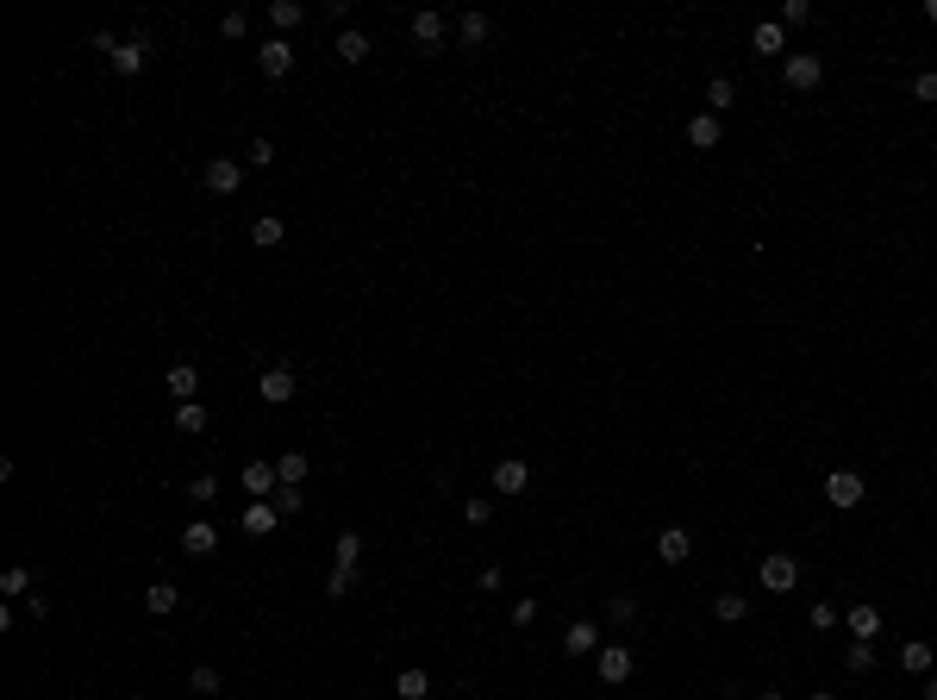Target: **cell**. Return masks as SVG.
Returning <instances> with one entry per match:
<instances>
[{
	"mask_svg": "<svg viewBox=\"0 0 937 700\" xmlns=\"http://www.w3.org/2000/svg\"><path fill=\"white\" fill-rule=\"evenodd\" d=\"M782 82H788L794 94H812V88L825 82V63H818L812 50H788V57H782Z\"/></svg>",
	"mask_w": 937,
	"mask_h": 700,
	"instance_id": "obj_1",
	"label": "cell"
},
{
	"mask_svg": "<svg viewBox=\"0 0 937 700\" xmlns=\"http://www.w3.org/2000/svg\"><path fill=\"white\" fill-rule=\"evenodd\" d=\"M594 669H600V682H632V669H638V657H632V644H600L594 651Z\"/></svg>",
	"mask_w": 937,
	"mask_h": 700,
	"instance_id": "obj_2",
	"label": "cell"
},
{
	"mask_svg": "<svg viewBox=\"0 0 937 700\" xmlns=\"http://www.w3.org/2000/svg\"><path fill=\"white\" fill-rule=\"evenodd\" d=\"M763 588H769V594H794V588H800V563L788 557V551H769V557H763Z\"/></svg>",
	"mask_w": 937,
	"mask_h": 700,
	"instance_id": "obj_3",
	"label": "cell"
},
{
	"mask_svg": "<svg viewBox=\"0 0 937 700\" xmlns=\"http://www.w3.org/2000/svg\"><path fill=\"white\" fill-rule=\"evenodd\" d=\"M244 169H251V163H238V156H213V163L200 169V182H207L213 194H238V188H244Z\"/></svg>",
	"mask_w": 937,
	"mask_h": 700,
	"instance_id": "obj_4",
	"label": "cell"
},
{
	"mask_svg": "<svg viewBox=\"0 0 937 700\" xmlns=\"http://www.w3.org/2000/svg\"><path fill=\"white\" fill-rule=\"evenodd\" d=\"M825 501H831L837 513L862 507V475H856V469H831V475H825Z\"/></svg>",
	"mask_w": 937,
	"mask_h": 700,
	"instance_id": "obj_5",
	"label": "cell"
},
{
	"mask_svg": "<svg viewBox=\"0 0 937 700\" xmlns=\"http://www.w3.org/2000/svg\"><path fill=\"white\" fill-rule=\"evenodd\" d=\"M238 482H244V494H251V501H275V488H281L275 463H263V456H251V463L238 469Z\"/></svg>",
	"mask_w": 937,
	"mask_h": 700,
	"instance_id": "obj_6",
	"label": "cell"
},
{
	"mask_svg": "<svg viewBox=\"0 0 937 700\" xmlns=\"http://www.w3.org/2000/svg\"><path fill=\"white\" fill-rule=\"evenodd\" d=\"M257 69H263L269 82H281V75L294 69V50H287V38H269V44H257Z\"/></svg>",
	"mask_w": 937,
	"mask_h": 700,
	"instance_id": "obj_7",
	"label": "cell"
},
{
	"mask_svg": "<svg viewBox=\"0 0 937 700\" xmlns=\"http://www.w3.org/2000/svg\"><path fill=\"white\" fill-rule=\"evenodd\" d=\"M294 388H300V382H294V369H287V363H275V369H263V382H257V394H263L269 407H281V401H294Z\"/></svg>",
	"mask_w": 937,
	"mask_h": 700,
	"instance_id": "obj_8",
	"label": "cell"
},
{
	"mask_svg": "<svg viewBox=\"0 0 937 700\" xmlns=\"http://www.w3.org/2000/svg\"><path fill=\"white\" fill-rule=\"evenodd\" d=\"M113 69H119V75H144V69H150V38H144V31L113 50Z\"/></svg>",
	"mask_w": 937,
	"mask_h": 700,
	"instance_id": "obj_9",
	"label": "cell"
},
{
	"mask_svg": "<svg viewBox=\"0 0 937 700\" xmlns=\"http://www.w3.org/2000/svg\"><path fill=\"white\" fill-rule=\"evenodd\" d=\"M275 519H281V507H275V501H251V507L238 513L244 538H269V532H275Z\"/></svg>",
	"mask_w": 937,
	"mask_h": 700,
	"instance_id": "obj_10",
	"label": "cell"
},
{
	"mask_svg": "<svg viewBox=\"0 0 937 700\" xmlns=\"http://www.w3.org/2000/svg\"><path fill=\"white\" fill-rule=\"evenodd\" d=\"M526 482H532L526 456H500L494 463V494H526Z\"/></svg>",
	"mask_w": 937,
	"mask_h": 700,
	"instance_id": "obj_11",
	"label": "cell"
},
{
	"mask_svg": "<svg viewBox=\"0 0 937 700\" xmlns=\"http://www.w3.org/2000/svg\"><path fill=\"white\" fill-rule=\"evenodd\" d=\"M181 551H188V557H213V551H219V532H213L207 519H188V526H181Z\"/></svg>",
	"mask_w": 937,
	"mask_h": 700,
	"instance_id": "obj_12",
	"label": "cell"
},
{
	"mask_svg": "<svg viewBox=\"0 0 937 700\" xmlns=\"http://www.w3.org/2000/svg\"><path fill=\"white\" fill-rule=\"evenodd\" d=\"M562 651H569V657H588V651H600V625H594V619H569V632H562Z\"/></svg>",
	"mask_w": 937,
	"mask_h": 700,
	"instance_id": "obj_13",
	"label": "cell"
},
{
	"mask_svg": "<svg viewBox=\"0 0 937 700\" xmlns=\"http://www.w3.org/2000/svg\"><path fill=\"white\" fill-rule=\"evenodd\" d=\"M444 31H450V25H444V13H431V6H425V13H412V44L438 50V44H444Z\"/></svg>",
	"mask_w": 937,
	"mask_h": 700,
	"instance_id": "obj_14",
	"label": "cell"
},
{
	"mask_svg": "<svg viewBox=\"0 0 937 700\" xmlns=\"http://www.w3.org/2000/svg\"><path fill=\"white\" fill-rule=\"evenodd\" d=\"M275 475H281V488H300V482L313 475V456H306V450H281V456H275Z\"/></svg>",
	"mask_w": 937,
	"mask_h": 700,
	"instance_id": "obj_15",
	"label": "cell"
},
{
	"mask_svg": "<svg viewBox=\"0 0 937 700\" xmlns=\"http://www.w3.org/2000/svg\"><path fill=\"white\" fill-rule=\"evenodd\" d=\"M175 607H181V588H175V581H150V588H144V613L169 619Z\"/></svg>",
	"mask_w": 937,
	"mask_h": 700,
	"instance_id": "obj_16",
	"label": "cell"
},
{
	"mask_svg": "<svg viewBox=\"0 0 937 700\" xmlns=\"http://www.w3.org/2000/svg\"><path fill=\"white\" fill-rule=\"evenodd\" d=\"M456 38H463L469 50H482V44L494 38V25H488V13H463V19H456Z\"/></svg>",
	"mask_w": 937,
	"mask_h": 700,
	"instance_id": "obj_17",
	"label": "cell"
},
{
	"mask_svg": "<svg viewBox=\"0 0 937 700\" xmlns=\"http://www.w3.org/2000/svg\"><path fill=\"white\" fill-rule=\"evenodd\" d=\"M750 50H756V57H782V50H788V31L769 19V25H756V31H750Z\"/></svg>",
	"mask_w": 937,
	"mask_h": 700,
	"instance_id": "obj_18",
	"label": "cell"
},
{
	"mask_svg": "<svg viewBox=\"0 0 937 700\" xmlns=\"http://www.w3.org/2000/svg\"><path fill=\"white\" fill-rule=\"evenodd\" d=\"M169 394H175V401H194V394H200V369H194V363H169Z\"/></svg>",
	"mask_w": 937,
	"mask_h": 700,
	"instance_id": "obj_19",
	"label": "cell"
},
{
	"mask_svg": "<svg viewBox=\"0 0 937 700\" xmlns=\"http://www.w3.org/2000/svg\"><path fill=\"white\" fill-rule=\"evenodd\" d=\"M937 651L925 644V638H913V644H900V669H913V676H932Z\"/></svg>",
	"mask_w": 937,
	"mask_h": 700,
	"instance_id": "obj_20",
	"label": "cell"
},
{
	"mask_svg": "<svg viewBox=\"0 0 937 700\" xmlns=\"http://www.w3.org/2000/svg\"><path fill=\"white\" fill-rule=\"evenodd\" d=\"M175 431H181V438H200V431H207V407H200V401H175Z\"/></svg>",
	"mask_w": 937,
	"mask_h": 700,
	"instance_id": "obj_21",
	"label": "cell"
},
{
	"mask_svg": "<svg viewBox=\"0 0 937 700\" xmlns=\"http://www.w3.org/2000/svg\"><path fill=\"white\" fill-rule=\"evenodd\" d=\"M731 107H738V88H731L725 75H712V82H706V113L719 120V113H731Z\"/></svg>",
	"mask_w": 937,
	"mask_h": 700,
	"instance_id": "obj_22",
	"label": "cell"
},
{
	"mask_svg": "<svg viewBox=\"0 0 937 700\" xmlns=\"http://www.w3.org/2000/svg\"><path fill=\"white\" fill-rule=\"evenodd\" d=\"M844 619H850V632H856V638H875V632H881V607H869V600H856Z\"/></svg>",
	"mask_w": 937,
	"mask_h": 700,
	"instance_id": "obj_23",
	"label": "cell"
},
{
	"mask_svg": "<svg viewBox=\"0 0 937 700\" xmlns=\"http://www.w3.org/2000/svg\"><path fill=\"white\" fill-rule=\"evenodd\" d=\"M687 551H694V538H687L681 526H669V532L657 538V557H663V563H687Z\"/></svg>",
	"mask_w": 937,
	"mask_h": 700,
	"instance_id": "obj_24",
	"label": "cell"
},
{
	"mask_svg": "<svg viewBox=\"0 0 937 700\" xmlns=\"http://www.w3.org/2000/svg\"><path fill=\"white\" fill-rule=\"evenodd\" d=\"M687 144H694V150H712V144H719V120H712V113H694V120H687Z\"/></svg>",
	"mask_w": 937,
	"mask_h": 700,
	"instance_id": "obj_25",
	"label": "cell"
},
{
	"mask_svg": "<svg viewBox=\"0 0 937 700\" xmlns=\"http://www.w3.org/2000/svg\"><path fill=\"white\" fill-rule=\"evenodd\" d=\"M300 19H306V6H300V0H269V25H275V31H294Z\"/></svg>",
	"mask_w": 937,
	"mask_h": 700,
	"instance_id": "obj_26",
	"label": "cell"
},
{
	"mask_svg": "<svg viewBox=\"0 0 937 700\" xmlns=\"http://www.w3.org/2000/svg\"><path fill=\"white\" fill-rule=\"evenodd\" d=\"M376 44H369V31H338V63H363Z\"/></svg>",
	"mask_w": 937,
	"mask_h": 700,
	"instance_id": "obj_27",
	"label": "cell"
},
{
	"mask_svg": "<svg viewBox=\"0 0 937 700\" xmlns=\"http://www.w3.org/2000/svg\"><path fill=\"white\" fill-rule=\"evenodd\" d=\"M394 695L401 700H425L431 695V676H425V669H401V676H394Z\"/></svg>",
	"mask_w": 937,
	"mask_h": 700,
	"instance_id": "obj_28",
	"label": "cell"
},
{
	"mask_svg": "<svg viewBox=\"0 0 937 700\" xmlns=\"http://www.w3.org/2000/svg\"><path fill=\"white\" fill-rule=\"evenodd\" d=\"M0 594H6V600H25V594H31V569H19V563L0 569Z\"/></svg>",
	"mask_w": 937,
	"mask_h": 700,
	"instance_id": "obj_29",
	"label": "cell"
},
{
	"mask_svg": "<svg viewBox=\"0 0 937 700\" xmlns=\"http://www.w3.org/2000/svg\"><path fill=\"white\" fill-rule=\"evenodd\" d=\"M844 669H850V676H869V669H875V644H869V638H856V644L844 651Z\"/></svg>",
	"mask_w": 937,
	"mask_h": 700,
	"instance_id": "obj_30",
	"label": "cell"
},
{
	"mask_svg": "<svg viewBox=\"0 0 937 700\" xmlns=\"http://www.w3.org/2000/svg\"><path fill=\"white\" fill-rule=\"evenodd\" d=\"M281 238H287V226H281V219H257V226H251V244H257V251H275Z\"/></svg>",
	"mask_w": 937,
	"mask_h": 700,
	"instance_id": "obj_31",
	"label": "cell"
},
{
	"mask_svg": "<svg viewBox=\"0 0 937 700\" xmlns=\"http://www.w3.org/2000/svg\"><path fill=\"white\" fill-rule=\"evenodd\" d=\"M606 619H613V625H632V619H638V594H613V600H606Z\"/></svg>",
	"mask_w": 937,
	"mask_h": 700,
	"instance_id": "obj_32",
	"label": "cell"
},
{
	"mask_svg": "<svg viewBox=\"0 0 937 700\" xmlns=\"http://www.w3.org/2000/svg\"><path fill=\"white\" fill-rule=\"evenodd\" d=\"M712 613H719L725 625H738V619L750 613V600H744V594H719V600H712Z\"/></svg>",
	"mask_w": 937,
	"mask_h": 700,
	"instance_id": "obj_33",
	"label": "cell"
},
{
	"mask_svg": "<svg viewBox=\"0 0 937 700\" xmlns=\"http://www.w3.org/2000/svg\"><path fill=\"white\" fill-rule=\"evenodd\" d=\"M357 588V569H344V563H331V575H325V594L338 600V594H350Z\"/></svg>",
	"mask_w": 937,
	"mask_h": 700,
	"instance_id": "obj_34",
	"label": "cell"
},
{
	"mask_svg": "<svg viewBox=\"0 0 937 700\" xmlns=\"http://www.w3.org/2000/svg\"><path fill=\"white\" fill-rule=\"evenodd\" d=\"M188 682H194V695H219V669H213V663H194Z\"/></svg>",
	"mask_w": 937,
	"mask_h": 700,
	"instance_id": "obj_35",
	"label": "cell"
},
{
	"mask_svg": "<svg viewBox=\"0 0 937 700\" xmlns=\"http://www.w3.org/2000/svg\"><path fill=\"white\" fill-rule=\"evenodd\" d=\"M806 19H812V6H806V0H782V13H775V25H782V31H788V25H806Z\"/></svg>",
	"mask_w": 937,
	"mask_h": 700,
	"instance_id": "obj_36",
	"label": "cell"
},
{
	"mask_svg": "<svg viewBox=\"0 0 937 700\" xmlns=\"http://www.w3.org/2000/svg\"><path fill=\"white\" fill-rule=\"evenodd\" d=\"M244 163H251V169H269V163H275V144H269V138H251V144H244Z\"/></svg>",
	"mask_w": 937,
	"mask_h": 700,
	"instance_id": "obj_37",
	"label": "cell"
},
{
	"mask_svg": "<svg viewBox=\"0 0 937 700\" xmlns=\"http://www.w3.org/2000/svg\"><path fill=\"white\" fill-rule=\"evenodd\" d=\"M188 501H219V475H194L188 482Z\"/></svg>",
	"mask_w": 937,
	"mask_h": 700,
	"instance_id": "obj_38",
	"label": "cell"
},
{
	"mask_svg": "<svg viewBox=\"0 0 937 700\" xmlns=\"http://www.w3.org/2000/svg\"><path fill=\"white\" fill-rule=\"evenodd\" d=\"M463 519H469V526H488V519H494V501H482V494L463 501Z\"/></svg>",
	"mask_w": 937,
	"mask_h": 700,
	"instance_id": "obj_39",
	"label": "cell"
},
{
	"mask_svg": "<svg viewBox=\"0 0 937 700\" xmlns=\"http://www.w3.org/2000/svg\"><path fill=\"white\" fill-rule=\"evenodd\" d=\"M357 557H363V538H357V532H344V538H338V563H344V569H357Z\"/></svg>",
	"mask_w": 937,
	"mask_h": 700,
	"instance_id": "obj_40",
	"label": "cell"
},
{
	"mask_svg": "<svg viewBox=\"0 0 937 700\" xmlns=\"http://www.w3.org/2000/svg\"><path fill=\"white\" fill-rule=\"evenodd\" d=\"M219 31H225V38H244V31H251V13H244V6H238V13H225V19H219Z\"/></svg>",
	"mask_w": 937,
	"mask_h": 700,
	"instance_id": "obj_41",
	"label": "cell"
},
{
	"mask_svg": "<svg viewBox=\"0 0 937 700\" xmlns=\"http://www.w3.org/2000/svg\"><path fill=\"white\" fill-rule=\"evenodd\" d=\"M119 44H126V38H113V31H88V50H101L107 63H113V50H119Z\"/></svg>",
	"mask_w": 937,
	"mask_h": 700,
	"instance_id": "obj_42",
	"label": "cell"
},
{
	"mask_svg": "<svg viewBox=\"0 0 937 700\" xmlns=\"http://www.w3.org/2000/svg\"><path fill=\"white\" fill-rule=\"evenodd\" d=\"M837 625V607L831 600H812V632H831Z\"/></svg>",
	"mask_w": 937,
	"mask_h": 700,
	"instance_id": "obj_43",
	"label": "cell"
},
{
	"mask_svg": "<svg viewBox=\"0 0 937 700\" xmlns=\"http://www.w3.org/2000/svg\"><path fill=\"white\" fill-rule=\"evenodd\" d=\"M275 507H281V513H300L306 494H300V488H275Z\"/></svg>",
	"mask_w": 937,
	"mask_h": 700,
	"instance_id": "obj_44",
	"label": "cell"
},
{
	"mask_svg": "<svg viewBox=\"0 0 937 700\" xmlns=\"http://www.w3.org/2000/svg\"><path fill=\"white\" fill-rule=\"evenodd\" d=\"M513 625H519V632L537 625V600H513Z\"/></svg>",
	"mask_w": 937,
	"mask_h": 700,
	"instance_id": "obj_45",
	"label": "cell"
},
{
	"mask_svg": "<svg viewBox=\"0 0 937 700\" xmlns=\"http://www.w3.org/2000/svg\"><path fill=\"white\" fill-rule=\"evenodd\" d=\"M913 94H919V101H937V69H925V75H913Z\"/></svg>",
	"mask_w": 937,
	"mask_h": 700,
	"instance_id": "obj_46",
	"label": "cell"
},
{
	"mask_svg": "<svg viewBox=\"0 0 937 700\" xmlns=\"http://www.w3.org/2000/svg\"><path fill=\"white\" fill-rule=\"evenodd\" d=\"M500 581H507V569H500V563H488V569H482V594H500Z\"/></svg>",
	"mask_w": 937,
	"mask_h": 700,
	"instance_id": "obj_47",
	"label": "cell"
},
{
	"mask_svg": "<svg viewBox=\"0 0 937 700\" xmlns=\"http://www.w3.org/2000/svg\"><path fill=\"white\" fill-rule=\"evenodd\" d=\"M919 700H937V676H932V682H925V695H919Z\"/></svg>",
	"mask_w": 937,
	"mask_h": 700,
	"instance_id": "obj_48",
	"label": "cell"
},
{
	"mask_svg": "<svg viewBox=\"0 0 937 700\" xmlns=\"http://www.w3.org/2000/svg\"><path fill=\"white\" fill-rule=\"evenodd\" d=\"M925 19H932V25H937V0H925Z\"/></svg>",
	"mask_w": 937,
	"mask_h": 700,
	"instance_id": "obj_49",
	"label": "cell"
},
{
	"mask_svg": "<svg viewBox=\"0 0 937 700\" xmlns=\"http://www.w3.org/2000/svg\"><path fill=\"white\" fill-rule=\"evenodd\" d=\"M756 700H788V695H775V688H769V695H756Z\"/></svg>",
	"mask_w": 937,
	"mask_h": 700,
	"instance_id": "obj_50",
	"label": "cell"
},
{
	"mask_svg": "<svg viewBox=\"0 0 937 700\" xmlns=\"http://www.w3.org/2000/svg\"><path fill=\"white\" fill-rule=\"evenodd\" d=\"M806 700H837V695H825V688H818V695H806Z\"/></svg>",
	"mask_w": 937,
	"mask_h": 700,
	"instance_id": "obj_51",
	"label": "cell"
}]
</instances>
